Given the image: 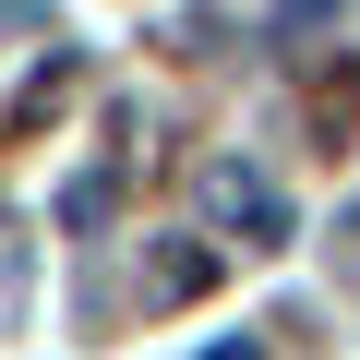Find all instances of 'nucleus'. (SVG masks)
Here are the masks:
<instances>
[{
  "label": "nucleus",
  "mask_w": 360,
  "mask_h": 360,
  "mask_svg": "<svg viewBox=\"0 0 360 360\" xmlns=\"http://www.w3.org/2000/svg\"><path fill=\"white\" fill-rule=\"evenodd\" d=\"M193 193H205V217H217L240 252H276V240H288V193H276L252 156H205V180H193Z\"/></svg>",
  "instance_id": "1"
},
{
  "label": "nucleus",
  "mask_w": 360,
  "mask_h": 360,
  "mask_svg": "<svg viewBox=\"0 0 360 360\" xmlns=\"http://www.w3.org/2000/svg\"><path fill=\"white\" fill-rule=\"evenodd\" d=\"M205 276H217V252H193V240H180V252H156V276H144V288H156V300H193Z\"/></svg>",
  "instance_id": "2"
},
{
  "label": "nucleus",
  "mask_w": 360,
  "mask_h": 360,
  "mask_svg": "<svg viewBox=\"0 0 360 360\" xmlns=\"http://www.w3.org/2000/svg\"><path fill=\"white\" fill-rule=\"evenodd\" d=\"M336 13H348V0H276V13H264V25H276V49H300V37H324Z\"/></svg>",
  "instance_id": "3"
},
{
  "label": "nucleus",
  "mask_w": 360,
  "mask_h": 360,
  "mask_svg": "<svg viewBox=\"0 0 360 360\" xmlns=\"http://www.w3.org/2000/svg\"><path fill=\"white\" fill-rule=\"evenodd\" d=\"M193 360H264V336H217V348H193Z\"/></svg>",
  "instance_id": "4"
},
{
  "label": "nucleus",
  "mask_w": 360,
  "mask_h": 360,
  "mask_svg": "<svg viewBox=\"0 0 360 360\" xmlns=\"http://www.w3.org/2000/svg\"><path fill=\"white\" fill-rule=\"evenodd\" d=\"M0 25H25V0H0Z\"/></svg>",
  "instance_id": "5"
}]
</instances>
